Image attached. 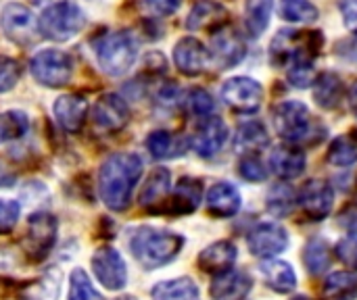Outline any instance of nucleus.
<instances>
[{
    "label": "nucleus",
    "instance_id": "23",
    "mask_svg": "<svg viewBox=\"0 0 357 300\" xmlns=\"http://www.w3.org/2000/svg\"><path fill=\"white\" fill-rule=\"evenodd\" d=\"M224 21H226V8L220 2L201 0L190 10V15L186 19V27L190 31H199V29L215 31L218 27H224Z\"/></svg>",
    "mask_w": 357,
    "mask_h": 300
},
{
    "label": "nucleus",
    "instance_id": "12",
    "mask_svg": "<svg viewBox=\"0 0 357 300\" xmlns=\"http://www.w3.org/2000/svg\"><path fill=\"white\" fill-rule=\"evenodd\" d=\"M249 251L255 257H264V259H274L276 255H280L287 244H289V236L284 232V228H280L278 223H259L255 230H251L249 238Z\"/></svg>",
    "mask_w": 357,
    "mask_h": 300
},
{
    "label": "nucleus",
    "instance_id": "17",
    "mask_svg": "<svg viewBox=\"0 0 357 300\" xmlns=\"http://www.w3.org/2000/svg\"><path fill=\"white\" fill-rule=\"evenodd\" d=\"M207 61H209V52H207L205 44L192 35L182 38L174 48V63H176L178 71L188 77L201 75L207 67Z\"/></svg>",
    "mask_w": 357,
    "mask_h": 300
},
{
    "label": "nucleus",
    "instance_id": "46",
    "mask_svg": "<svg viewBox=\"0 0 357 300\" xmlns=\"http://www.w3.org/2000/svg\"><path fill=\"white\" fill-rule=\"evenodd\" d=\"M144 4H146V8L153 10L155 15L167 17V15H174V13L180 8L182 0H144Z\"/></svg>",
    "mask_w": 357,
    "mask_h": 300
},
{
    "label": "nucleus",
    "instance_id": "4",
    "mask_svg": "<svg viewBox=\"0 0 357 300\" xmlns=\"http://www.w3.org/2000/svg\"><path fill=\"white\" fill-rule=\"evenodd\" d=\"M38 23H40V33L44 38H50L54 42H67L82 31V27L86 25V15L73 2L56 0L42 10Z\"/></svg>",
    "mask_w": 357,
    "mask_h": 300
},
{
    "label": "nucleus",
    "instance_id": "30",
    "mask_svg": "<svg viewBox=\"0 0 357 300\" xmlns=\"http://www.w3.org/2000/svg\"><path fill=\"white\" fill-rule=\"evenodd\" d=\"M326 300H356L357 299V276L347 271L331 274L324 282Z\"/></svg>",
    "mask_w": 357,
    "mask_h": 300
},
{
    "label": "nucleus",
    "instance_id": "24",
    "mask_svg": "<svg viewBox=\"0 0 357 300\" xmlns=\"http://www.w3.org/2000/svg\"><path fill=\"white\" fill-rule=\"evenodd\" d=\"M236 261V246L228 240L213 242L199 255V267L207 274L228 271Z\"/></svg>",
    "mask_w": 357,
    "mask_h": 300
},
{
    "label": "nucleus",
    "instance_id": "36",
    "mask_svg": "<svg viewBox=\"0 0 357 300\" xmlns=\"http://www.w3.org/2000/svg\"><path fill=\"white\" fill-rule=\"evenodd\" d=\"M303 261L310 269V274L318 276L322 274L328 265H331V251H328V244L320 238H314L307 242L305 246V255H303Z\"/></svg>",
    "mask_w": 357,
    "mask_h": 300
},
{
    "label": "nucleus",
    "instance_id": "44",
    "mask_svg": "<svg viewBox=\"0 0 357 300\" xmlns=\"http://www.w3.org/2000/svg\"><path fill=\"white\" fill-rule=\"evenodd\" d=\"M337 255L347 267L357 269V236H349V238L341 240L337 244Z\"/></svg>",
    "mask_w": 357,
    "mask_h": 300
},
{
    "label": "nucleus",
    "instance_id": "22",
    "mask_svg": "<svg viewBox=\"0 0 357 300\" xmlns=\"http://www.w3.org/2000/svg\"><path fill=\"white\" fill-rule=\"evenodd\" d=\"M270 167L280 180H295L305 169V155L295 146H276L270 155Z\"/></svg>",
    "mask_w": 357,
    "mask_h": 300
},
{
    "label": "nucleus",
    "instance_id": "41",
    "mask_svg": "<svg viewBox=\"0 0 357 300\" xmlns=\"http://www.w3.org/2000/svg\"><path fill=\"white\" fill-rule=\"evenodd\" d=\"M238 173L241 177H245L247 182H264L268 177V171L264 167V163L259 161V157L255 155H245L241 161H238Z\"/></svg>",
    "mask_w": 357,
    "mask_h": 300
},
{
    "label": "nucleus",
    "instance_id": "48",
    "mask_svg": "<svg viewBox=\"0 0 357 300\" xmlns=\"http://www.w3.org/2000/svg\"><path fill=\"white\" fill-rule=\"evenodd\" d=\"M347 100H349L351 111L357 115V79L351 84V88H349V92H347Z\"/></svg>",
    "mask_w": 357,
    "mask_h": 300
},
{
    "label": "nucleus",
    "instance_id": "7",
    "mask_svg": "<svg viewBox=\"0 0 357 300\" xmlns=\"http://www.w3.org/2000/svg\"><path fill=\"white\" fill-rule=\"evenodd\" d=\"M272 115H274L272 117L274 129L278 132V136L282 140L295 144V142H305L312 136L314 119H312L307 104H303L299 100H284V102L276 104Z\"/></svg>",
    "mask_w": 357,
    "mask_h": 300
},
{
    "label": "nucleus",
    "instance_id": "15",
    "mask_svg": "<svg viewBox=\"0 0 357 300\" xmlns=\"http://www.w3.org/2000/svg\"><path fill=\"white\" fill-rule=\"evenodd\" d=\"M92 117H94L96 127H100L105 132H119L130 121V109L121 96L109 92L96 100Z\"/></svg>",
    "mask_w": 357,
    "mask_h": 300
},
{
    "label": "nucleus",
    "instance_id": "27",
    "mask_svg": "<svg viewBox=\"0 0 357 300\" xmlns=\"http://www.w3.org/2000/svg\"><path fill=\"white\" fill-rule=\"evenodd\" d=\"M153 300H201L199 288L190 278L161 282L151 292Z\"/></svg>",
    "mask_w": 357,
    "mask_h": 300
},
{
    "label": "nucleus",
    "instance_id": "49",
    "mask_svg": "<svg viewBox=\"0 0 357 300\" xmlns=\"http://www.w3.org/2000/svg\"><path fill=\"white\" fill-rule=\"evenodd\" d=\"M13 184V175L6 171V167L0 163V188H4V186H10Z\"/></svg>",
    "mask_w": 357,
    "mask_h": 300
},
{
    "label": "nucleus",
    "instance_id": "14",
    "mask_svg": "<svg viewBox=\"0 0 357 300\" xmlns=\"http://www.w3.org/2000/svg\"><path fill=\"white\" fill-rule=\"evenodd\" d=\"M211 58L220 69H232L245 58V42L232 27L220 29L211 38Z\"/></svg>",
    "mask_w": 357,
    "mask_h": 300
},
{
    "label": "nucleus",
    "instance_id": "51",
    "mask_svg": "<svg viewBox=\"0 0 357 300\" xmlns=\"http://www.w3.org/2000/svg\"><path fill=\"white\" fill-rule=\"evenodd\" d=\"M119 300H136V299H132V297H126V299H119Z\"/></svg>",
    "mask_w": 357,
    "mask_h": 300
},
{
    "label": "nucleus",
    "instance_id": "50",
    "mask_svg": "<svg viewBox=\"0 0 357 300\" xmlns=\"http://www.w3.org/2000/svg\"><path fill=\"white\" fill-rule=\"evenodd\" d=\"M293 300H312V299H305V297H297V299H293Z\"/></svg>",
    "mask_w": 357,
    "mask_h": 300
},
{
    "label": "nucleus",
    "instance_id": "9",
    "mask_svg": "<svg viewBox=\"0 0 357 300\" xmlns=\"http://www.w3.org/2000/svg\"><path fill=\"white\" fill-rule=\"evenodd\" d=\"M59 223L50 213H33L27 221V234L23 238V248L31 261H42L56 242Z\"/></svg>",
    "mask_w": 357,
    "mask_h": 300
},
{
    "label": "nucleus",
    "instance_id": "3",
    "mask_svg": "<svg viewBox=\"0 0 357 300\" xmlns=\"http://www.w3.org/2000/svg\"><path fill=\"white\" fill-rule=\"evenodd\" d=\"M92 48L98 61V67L111 75L119 77L128 73L138 56V44L128 31H109L100 33L92 40Z\"/></svg>",
    "mask_w": 357,
    "mask_h": 300
},
{
    "label": "nucleus",
    "instance_id": "42",
    "mask_svg": "<svg viewBox=\"0 0 357 300\" xmlns=\"http://www.w3.org/2000/svg\"><path fill=\"white\" fill-rule=\"evenodd\" d=\"M19 213H21V207L17 200L0 198V236H6L15 230L19 221Z\"/></svg>",
    "mask_w": 357,
    "mask_h": 300
},
{
    "label": "nucleus",
    "instance_id": "37",
    "mask_svg": "<svg viewBox=\"0 0 357 300\" xmlns=\"http://www.w3.org/2000/svg\"><path fill=\"white\" fill-rule=\"evenodd\" d=\"M67 300H105L102 294L94 288L88 274L84 269H73L69 276V294Z\"/></svg>",
    "mask_w": 357,
    "mask_h": 300
},
{
    "label": "nucleus",
    "instance_id": "31",
    "mask_svg": "<svg viewBox=\"0 0 357 300\" xmlns=\"http://www.w3.org/2000/svg\"><path fill=\"white\" fill-rule=\"evenodd\" d=\"M274 10V0H247L245 4V23L251 35H261L270 23Z\"/></svg>",
    "mask_w": 357,
    "mask_h": 300
},
{
    "label": "nucleus",
    "instance_id": "33",
    "mask_svg": "<svg viewBox=\"0 0 357 300\" xmlns=\"http://www.w3.org/2000/svg\"><path fill=\"white\" fill-rule=\"evenodd\" d=\"M29 132V119L23 111L0 113V144L23 138Z\"/></svg>",
    "mask_w": 357,
    "mask_h": 300
},
{
    "label": "nucleus",
    "instance_id": "40",
    "mask_svg": "<svg viewBox=\"0 0 357 300\" xmlns=\"http://www.w3.org/2000/svg\"><path fill=\"white\" fill-rule=\"evenodd\" d=\"M186 104H188V111H190L192 115L201 117V119L211 117V115H213V109H215V102H213L211 94L205 92V90H201V88H195V90L188 94V102H186Z\"/></svg>",
    "mask_w": 357,
    "mask_h": 300
},
{
    "label": "nucleus",
    "instance_id": "39",
    "mask_svg": "<svg viewBox=\"0 0 357 300\" xmlns=\"http://www.w3.org/2000/svg\"><path fill=\"white\" fill-rule=\"evenodd\" d=\"M291 71H289V79L295 88H307V86H314L316 81V69H314V61L312 58H299L295 61L293 65H289Z\"/></svg>",
    "mask_w": 357,
    "mask_h": 300
},
{
    "label": "nucleus",
    "instance_id": "29",
    "mask_svg": "<svg viewBox=\"0 0 357 300\" xmlns=\"http://www.w3.org/2000/svg\"><path fill=\"white\" fill-rule=\"evenodd\" d=\"M146 148L155 159H174L184 155L186 142L169 132H153L146 138Z\"/></svg>",
    "mask_w": 357,
    "mask_h": 300
},
{
    "label": "nucleus",
    "instance_id": "45",
    "mask_svg": "<svg viewBox=\"0 0 357 300\" xmlns=\"http://www.w3.org/2000/svg\"><path fill=\"white\" fill-rule=\"evenodd\" d=\"M339 8H341L345 27L357 35V0H341Z\"/></svg>",
    "mask_w": 357,
    "mask_h": 300
},
{
    "label": "nucleus",
    "instance_id": "28",
    "mask_svg": "<svg viewBox=\"0 0 357 300\" xmlns=\"http://www.w3.org/2000/svg\"><path fill=\"white\" fill-rule=\"evenodd\" d=\"M343 96V81L337 73L328 71L314 81V98L324 109H335Z\"/></svg>",
    "mask_w": 357,
    "mask_h": 300
},
{
    "label": "nucleus",
    "instance_id": "25",
    "mask_svg": "<svg viewBox=\"0 0 357 300\" xmlns=\"http://www.w3.org/2000/svg\"><path fill=\"white\" fill-rule=\"evenodd\" d=\"M261 274L268 282V286L280 294H287L291 290H295L297 286V278H295V271L289 263L284 261H274V259H268L261 263Z\"/></svg>",
    "mask_w": 357,
    "mask_h": 300
},
{
    "label": "nucleus",
    "instance_id": "1",
    "mask_svg": "<svg viewBox=\"0 0 357 300\" xmlns=\"http://www.w3.org/2000/svg\"><path fill=\"white\" fill-rule=\"evenodd\" d=\"M142 175V161L132 152L111 155L98 171V194L111 211H126L132 203V192Z\"/></svg>",
    "mask_w": 357,
    "mask_h": 300
},
{
    "label": "nucleus",
    "instance_id": "34",
    "mask_svg": "<svg viewBox=\"0 0 357 300\" xmlns=\"http://www.w3.org/2000/svg\"><path fill=\"white\" fill-rule=\"evenodd\" d=\"M328 163L335 167H349L357 163V138L341 136L328 148Z\"/></svg>",
    "mask_w": 357,
    "mask_h": 300
},
{
    "label": "nucleus",
    "instance_id": "16",
    "mask_svg": "<svg viewBox=\"0 0 357 300\" xmlns=\"http://www.w3.org/2000/svg\"><path fill=\"white\" fill-rule=\"evenodd\" d=\"M297 200H299L301 211L310 219L320 221V219H324L331 213V209L335 205V192H333V188L326 182L312 180L310 184L303 186V190H301Z\"/></svg>",
    "mask_w": 357,
    "mask_h": 300
},
{
    "label": "nucleus",
    "instance_id": "5",
    "mask_svg": "<svg viewBox=\"0 0 357 300\" xmlns=\"http://www.w3.org/2000/svg\"><path fill=\"white\" fill-rule=\"evenodd\" d=\"M320 46H322L320 31L284 29L272 42V63L284 67V65H293L299 58H312L314 61Z\"/></svg>",
    "mask_w": 357,
    "mask_h": 300
},
{
    "label": "nucleus",
    "instance_id": "47",
    "mask_svg": "<svg viewBox=\"0 0 357 300\" xmlns=\"http://www.w3.org/2000/svg\"><path fill=\"white\" fill-rule=\"evenodd\" d=\"M343 226L351 232H357V209H349L343 217H341Z\"/></svg>",
    "mask_w": 357,
    "mask_h": 300
},
{
    "label": "nucleus",
    "instance_id": "26",
    "mask_svg": "<svg viewBox=\"0 0 357 300\" xmlns=\"http://www.w3.org/2000/svg\"><path fill=\"white\" fill-rule=\"evenodd\" d=\"M169 180H172L169 171L165 167H157L149 175V180H146V184H144V188L140 192V203L144 207H149L151 211H155L157 205L165 203V198L169 194Z\"/></svg>",
    "mask_w": 357,
    "mask_h": 300
},
{
    "label": "nucleus",
    "instance_id": "10",
    "mask_svg": "<svg viewBox=\"0 0 357 300\" xmlns=\"http://www.w3.org/2000/svg\"><path fill=\"white\" fill-rule=\"evenodd\" d=\"M92 271L98 280V284H102L107 290H123L128 284V267L123 257L111 248V246H102L94 253L92 257Z\"/></svg>",
    "mask_w": 357,
    "mask_h": 300
},
{
    "label": "nucleus",
    "instance_id": "43",
    "mask_svg": "<svg viewBox=\"0 0 357 300\" xmlns=\"http://www.w3.org/2000/svg\"><path fill=\"white\" fill-rule=\"evenodd\" d=\"M21 77V67L15 58L0 56V94L13 90Z\"/></svg>",
    "mask_w": 357,
    "mask_h": 300
},
{
    "label": "nucleus",
    "instance_id": "35",
    "mask_svg": "<svg viewBox=\"0 0 357 300\" xmlns=\"http://www.w3.org/2000/svg\"><path fill=\"white\" fill-rule=\"evenodd\" d=\"M280 15L291 23H312L320 13L310 0H280Z\"/></svg>",
    "mask_w": 357,
    "mask_h": 300
},
{
    "label": "nucleus",
    "instance_id": "6",
    "mask_svg": "<svg viewBox=\"0 0 357 300\" xmlns=\"http://www.w3.org/2000/svg\"><path fill=\"white\" fill-rule=\"evenodd\" d=\"M29 71L33 79L46 88H63L71 81L73 61L67 52L56 48L38 50L29 61Z\"/></svg>",
    "mask_w": 357,
    "mask_h": 300
},
{
    "label": "nucleus",
    "instance_id": "20",
    "mask_svg": "<svg viewBox=\"0 0 357 300\" xmlns=\"http://www.w3.org/2000/svg\"><path fill=\"white\" fill-rule=\"evenodd\" d=\"M251 286L253 282L245 271L228 269L213 278L209 294L213 300H243L249 294Z\"/></svg>",
    "mask_w": 357,
    "mask_h": 300
},
{
    "label": "nucleus",
    "instance_id": "19",
    "mask_svg": "<svg viewBox=\"0 0 357 300\" xmlns=\"http://www.w3.org/2000/svg\"><path fill=\"white\" fill-rule=\"evenodd\" d=\"M205 203H207L209 215L220 217V219L234 217L241 211V205H243L241 192L232 184H228V182H220V184L211 186L209 192H207Z\"/></svg>",
    "mask_w": 357,
    "mask_h": 300
},
{
    "label": "nucleus",
    "instance_id": "38",
    "mask_svg": "<svg viewBox=\"0 0 357 300\" xmlns=\"http://www.w3.org/2000/svg\"><path fill=\"white\" fill-rule=\"evenodd\" d=\"M295 207V192L291 186L287 184H280L276 188L270 190L268 194V211L276 217H284L293 211Z\"/></svg>",
    "mask_w": 357,
    "mask_h": 300
},
{
    "label": "nucleus",
    "instance_id": "13",
    "mask_svg": "<svg viewBox=\"0 0 357 300\" xmlns=\"http://www.w3.org/2000/svg\"><path fill=\"white\" fill-rule=\"evenodd\" d=\"M226 140H228L226 123L220 117L211 115V117H205L201 121V125L197 127V132L190 138V146L199 157L209 159V157H213V155H218L222 150Z\"/></svg>",
    "mask_w": 357,
    "mask_h": 300
},
{
    "label": "nucleus",
    "instance_id": "11",
    "mask_svg": "<svg viewBox=\"0 0 357 300\" xmlns=\"http://www.w3.org/2000/svg\"><path fill=\"white\" fill-rule=\"evenodd\" d=\"M222 98L238 113H255L264 100V88L251 77H232L222 86Z\"/></svg>",
    "mask_w": 357,
    "mask_h": 300
},
{
    "label": "nucleus",
    "instance_id": "21",
    "mask_svg": "<svg viewBox=\"0 0 357 300\" xmlns=\"http://www.w3.org/2000/svg\"><path fill=\"white\" fill-rule=\"evenodd\" d=\"M203 198V186L199 180L182 177L169 198V205L161 209V213H174V215H186L192 213Z\"/></svg>",
    "mask_w": 357,
    "mask_h": 300
},
{
    "label": "nucleus",
    "instance_id": "8",
    "mask_svg": "<svg viewBox=\"0 0 357 300\" xmlns=\"http://www.w3.org/2000/svg\"><path fill=\"white\" fill-rule=\"evenodd\" d=\"M0 29L10 42L29 46L38 40L40 23L29 6L21 2H8L0 10Z\"/></svg>",
    "mask_w": 357,
    "mask_h": 300
},
{
    "label": "nucleus",
    "instance_id": "18",
    "mask_svg": "<svg viewBox=\"0 0 357 300\" xmlns=\"http://www.w3.org/2000/svg\"><path fill=\"white\" fill-rule=\"evenodd\" d=\"M52 111H54L59 125L65 132L77 134L84 127L86 117H88V100L77 94H65L54 102Z\"/></svg>",
    "mask_w": 357,
    "mask_h": 300
},
{
    "label": "nucleus",
    "instance_id": "32",
    "mask_svg": "<svg viewBox=\"0 0 357 300\" xmlns=\"http://www.w3.org/2000/svg\"><path fill=\"white\" fill-rule=\"evenodd\" d=\"M270 138L266 127L259 121H247L238 127L236 134V150L238 152H255L264 146H268Z\"/></svg>",
    "mask_w": 357,
    "mask_h": 300
},
{
    "label": "nucleus",
    "instance_id": "2",
    "mask_svg": "<svg viewBox=\"0 0 357 300\" xmlns=\"http://www.w3.org/2000/svg\"><path fill=\"white\" fill-rule=\"evenodd\" d=\"M182 236L155 228H140L130 240L132 255L144 269H157L172 263L182 251Z\"/></svg>",
    "mask_w": 357,
    "mask_h": 300
}]
</instances>
